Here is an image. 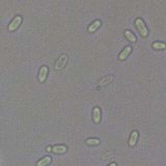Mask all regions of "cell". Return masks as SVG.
<instances>
[{
    "mask_svg": "<svg viewBox=\"0 0 166 166\" xmlns=\"http://www.w3.org/2000/svg\"><path fill=\"white\" fill-rule=\"evenodd\" d=\"M135 25L137 27V29H138L139 33L141 34L142 36H146L147 35V33H149V30H147V28L146 27V25H144V22L142 21L140 18H137L135 20Z\"/></svg>",
    "mask_w": 166,
    "mask_h": 166,
    "instance_id": "1",
    "label": "cell"
},
{
    "mask_svg": "<svg viewBox=\"0 0 166 166\" xmlns=\"http://www.w3.org/2000/svg\"><path fill=\"white\" fill-rule=\"evenodd\" d=\"M68 62V56L65 54H62L61 56L57 59V61L55 62V65H54V68L55 70H61V68H65V65H67Z\"/></svg>",
    "mask_w": 166,
    "mask_h": 166,
    "instance_id": "2",
    "label": "cell"
},
{
    "mask_svg": "<svg viewBox=\"0 0 166 166\" xmlns=\"http://www.w3.org/2000/svg\"><path fill=\"white\" fill-rule=\"evenodd\" d=\"M21 23H22V17H21V16L15 17V19L13 20L12 22H10V24L9 25V31L16 30L21 25Z\"/></svg>",
    "mask_w": 166,
    "mask_h": 166,
    "instance_id": "3",
    "label": "cell"
},
{
    "mask_svg": "<svg viewBox=\"0 0 166 166\" xmlns=\"http://www.w3.org/2000/svg\"><path fill=\"white\" fill-rule=\"evenodd\" d=\"M47 75H48V68L46 67V65H44V67H42L39 68V81L41 83L45 82V80H46L47 78Z\"/></svg>",
    "mask_w": 166,
    "mask_h": 166,
    "instance_id": "4",
    "label": "cell"
},
{
    "mask_svg": "<svg viewBox=\"0 0 166 166\" xmlns=\"http://www.w3.org/2000/svg\"><path fill=\"white\" fill-rule=\"evenodd\" d=\"M131 51H132V48H131L130 46H127L125 49L123 50L122 52H120V56H118V58H120V61H123V60H125L126 58L128 57V55L131 53Z\"/></svg>",
    "mask_w": 166,
    "mask_h": 166,
    "instance_id": "5",
    "label": "cell"
},
{
    "mask_svg": "<svg viewBox=\"0 0 166 166\" xmlns=\"http://www.w3.org/2000/svg\"><path fill=\"white\" fill-rule=\"evenodd\" d=\"M93 114H94V122L96 124L100 123L101 120V110H100L99 107H94V111H93Z\"/></svg>",
    "mask_w": 166,
    "mask_h": 166,
    "instance_id": "6",
    "label": "cell"
},
{
    "mask_svg": "<svg viewBox=\"0 0 166 166\" xmlns=\"http://www.w3.org/2000/svg\"><path fill=\"white\" fill-rule=\"evenodd\" d=\"M137 139H138V132L137 131H133L131 133V136H130V140H129V144L130 146H134L137 142Z\"/></svg>",
    "mask_w": 166,
    "mask_h": 166,
    "instance_id": "7",
    "label": "cell"
},
{
    "mask_svg": "<svg viewBox=\"0 0 166 166\" xmlns=\"http://www.w3.org/2000/svg\"><path fill=\"white\" fill-rule=\"evenodd\" d=\"M100 26H101V21H100V20H96L93 23V24L88 26V29H87L88 32H94V31L98 29Z\"/></svg>",
    "mask_w": 166,
    "mask_h": 166,
    "instance_id": "8",
    "label": "cell"
},
{
    "mask_svg": "<svg viewBox=\"0 0 166 166\" xmlns=\"http://www.w3.org/2000/svg\"><path fill=\"white\" fill-rule=\"evenodd\" d=\"M51 152L56 153V154H62V153L67 152V147L65 146H54L53 149L51 147Z\"/></svg>",
    "mask_w": 166,
    "mask_h": 166,
    "instance_id": "9",
    "label": "cell"
},
{
    "mask_svg": "<svg viewBox=\"0 0 166 166\" xmlns=\"http://www.w3.org/2000/svg\"><path fill=\"white\" fill-rule=\"evenodd\" d=\"M51 161H52L51 157H45L42 160H39L36 165H38V166H47L48 164L51 163Z\"/></svg>",
    "mask_w": 166,
    "mask_h": 166,
    "instance_id": "10",
    "label": "cell"
},
{
    "mask_svg": "<svg viewBox=\"0 0 166 166\" xmlns=\"http://www.w3.org/2000/svg\"><path fill=\"white\" fill-rule=\"evenodd\" d=\"M125 36H126V38H127L130 42H132V43H135V42H136V36L134 35V34L131 32L130 30H126V31H125Z\"/></svg>",
    "mask_w": 166,
    "mask_h": 166,
    "instance_id": "11",
    "label": "cell"
},
{
    "mask_svg": "<svg viewBox=\"0 0 166 166\" xmlns=\"http://www.w3.org/2000/svg\"><path fill=\"white\" fill-rule=\"evenodd\" d=\"M113 80V76H107V77H105V78H103L101 81H100V85H105V84H107V83H110L111 81Z\"/></svg>",
    "mask_w": 166,
    "mask_h": 166,
    "instance_id": "12",
    "label": "cell"
},
{
    "mask_svg": "<svg viewBox=\"0 0 166 166\" xmlns=\"http://www.w3.org/2000/svg\"><path fill=\"white\" fill-rule=\"evenodd\" d=\"M86 143L88 144V146H98L100 143V140L99 139H96V138H89L86 140Z\"/></svg>",
    "mask_w": 166,
    "mask_h": 166,
    "instance_id": "13",
    "label": "cell"
},
{
    "mask_svg": "<svg viewBox=\"0 0 166 166\" xmlns=\"http://www.w3.org/2000/svg\"><path fill=\"white\" fill-rule=\"evenodd\" d=\"M165 44L164 43H154L153 44V48L154 49H157V50H159V49H165Z\"/></svg>",
    "mask_w": 166,
    "mask_h": 166,
    "instance_id": "14",
    "label": "cell"
},
{
    "mask_svg": "<svg viewBox=\"0 0 166 166\" xmlns=\"http://www.w3.org/2000/svg\"><path fill=\"white\" fill-rule=\"evenodd\" d=\"M108 166H117V165H116V163H111V164L108 165Z\"/></svg>",
    "mask_w": 166,
    "mask_h": 166,
    "instance_id": "15",
    "label": "cell"
},
{
    "mask_svg": "<svg viewBox=\"0 0 166 166\" xmlns=\"http://www.w3.org/2000/svg\"><path fill=\"white\" fill-rule=\"evenodd\" d=\"M47 151H48V152H51V147H50V146L47 147Z\"/></svg>",
    "mask_w": 166,
    "mask_h": 166,
    "instance_id": "16",
    "label": "cell"
}]
</instances>
